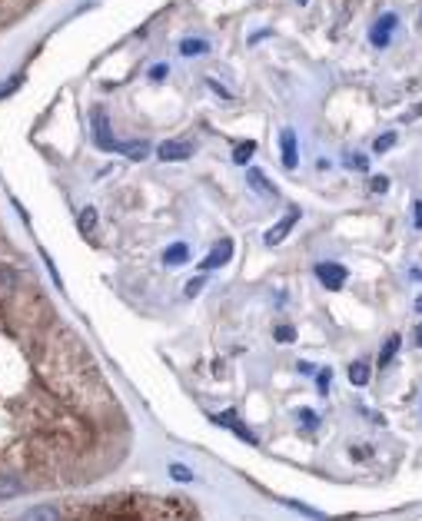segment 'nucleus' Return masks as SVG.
Returning <instances> with one entry per match:
<instances>
[{"instance_id":"nucleus-1","label":"nucleus","mask_w":422,"mask_h":521,"mask_svg":"<svg viewBox=\"0 0 422 521\" xmlns=\"http://www.w3.org/2000/svg\"><path fill=\"white\" fill-rule=\"evenodd\" d=\"M346 266L343 262H316V279L323 283V289H329V293H336V289H343V283H346Z\"/></svg>"},{"instance_id":"nucleus-2","label":"nucleus","mask_w":422,"mask_h":521,"mask_svg":"<svg viewBox=\"0 0 422 521\" xmlns=\"http://www.w3.org/2000/svg\"><path fill=\"white\" fill-rule=\"evenodd\" d=\"M156 156L163 163H180V160H190L193 156V143L190 140H163L156 146Z\"/></svg>"},{"instance_id":"nucleus-3","label":"nucleus","mask_w":422,"mask_h":521,"mask_svg":"<svg viewBox=\"0 0 422 521\" xmlns=\"http://www.w3.org/2000/svg\"><path fill=\"white\" fill-rule=\"evenodd\" d=\"M300 216H303L300 209H290V213H286V216H283L280 223H276V226H270L266 233H263V242H266V246H280L283 239H286V236L292 233V226L300 223Z\"/></svg>"},{"instance_id":"nucleus-4","label":"nucleus","mask_w":422,"mask_h":521,"mask_svg":"<svg viewBox=\"0 0 422 521\" xmlns=\"http://www.w3.org/2000/svg\"><path fill=\"white\" fill-rule=\"evenodd\" d=\"M396 23H399V17L396 13H382L376 23H372V30H369V44L372 47H389V37H392V30H396Z\"/></svg>"},{"instance_id":"nucleus-5","label":"nucleus","mask_w":422,"mask_h":521,"mask_svg":"<svg viewBox=\"0 0 422 521\" xmlns=\"http://www.w3.org/2000/svg\"><path fill=\"white\" fill-rule=\"evenodd\" d=\"M229 256H233V239H219L213 250L203 256V262H200V269L210 272V269H223L229 262Z\"/></svg>"},{"instance_id":"nucleus-6","label":"nucleus","mask_w":422,"mask_h":521,"mask_svg":"<svg viewBox=\"0 0 422 521\" xmlns=\"http://www.w3.org/2000/svg\"><path fill=\"white\" fill-rule=\"evenodd\" d=\"M280 160H283V166H286V170H296V166H300V146H296V130H290V127H286V130L280 133Z\"/></svg>"},{"instance_id":"nucleus-7","label":"nucleus","mask_w":422,"mask_h":521,"mask_svg":"<svg viewBox=\"0 0 422 521\" xmlns=\"http://www.w3.org/2000/svg\"><path fill=\"white\" fill-rule=\"evenodd\" d=\"M210 422H217V425H223V428H229V432H236L243 442H249V445H256V435L249 432L246 425L239 422V415L236 412H223V415H210Z\"/></svg>"},{"instance_id":"nucleus-8","label":"nucleus","mask_w":422,"mask_h":521,"mask_svg":"<svg viewBox=\"0 0 422 521\" xmlns=\"http://www.w3.org/2000/svg\"><path fill=\"white\" fill-rule=\"evenodd\" d=\"M93 140H97L100 150L117 153V140H113L107 130V113H103V110H93Z\"/></svg>"},{"instance_id":"nucleus-9","label":"nucleus","mask_w":422,"mask_h":521,"mask_svg":"<svg viewBox=\"0 0 422 521\" xmlns=\"http://www.w3.org/2000/svg\"><path fill=\"white\" fill-rule=\"evenodd\" d=\"M246 183H249V189H253V193H263L266 199H276V196H280V189L270 183V176L263 173V170H249V173H246Z\"/></svg>"},{"instance_id":"nucleus-10","label":"nucleus","mask_w":422,"mask_h":521,"mask_svg":"<svg viewBox=\"0 0 422 521\" xmlns=\"http://www.w3.org/2000/svg\"><path fill=\"white\" fill-rule=\"evenodd\" d=\"M21 521H60V508L57 505H33L21 515Z\"/></svg>"},{"instance_id":"nucleus-11","label":"nucleus","mask_w":422,"mask_h":521,"mask_svg":"<svg viewBox=\"0 0 422 521\" xmlns=\"http://www.w3.org/2000/svg\"><path fill=\"white\" fill-rule=\"evenodd\" d=\"M186 259H190V246H186V242H170V246L163 250V262H166V266H183Z\"/></svg>"},{"instance_id":"nucleus-12","label":"nucleus","mask_w":422,"mask_h":521,"mask_svg":"<svg viewBox=\"0 0 422 521\" xmlns=\"http://www.w3.org/2000/svg\"><path fill=\"white\" fill-rule=\"evenodd\" d=\"M97 223H100V213H97V206H84L80 213H76V229L84 233V236H90L93 229H97Z\"/></svg>"},{"instance_id":"nucleus-13","label":"nucleus","mask_w":422,"mask_h":521,"mask_svg":"<svg viewBox=\"0 0 422 521\" xmlns=\"http://www.w3.org/2000/svg\"><path fill=\"white\" fill-rule=\"evenodd\" d=\"M23 495V481L17 475H0V498H17Z\"/></svg>"},{"instance_id":"nucleus-14","label":"nucleus","mask_w":422,"mask_h":521,"mask_svg":"<svg viewBox=\"0 0 422 521\" xmlns=\"http://www.w3.org/2000/svg\"><path fill=\"white\" fill-rule=\"evenodd\" d=\"M117 153H127L130 160H147L150 156V143H117Z\"/></svg>"},{"instance_id":"nucleus-15","label":"nucleus","mask_w":422,"mask_h":521,"mask_svg":"<svg viewBox=\"0 0 422 521\" xmlns=\"http://www.w3.org/2000/svg\"><path fill=\"white\" fill-rule=\"evenodd\" d=\"M206 50H210V44L200 40V37H183V40H180V54L183 57H200V54H206Z\"/></svg>"},{"instance_id":"nucleus-16","label":"nucleus","mask_w":422,"mask_h":521,"mask_svg":"<svg viewBox=\"0 0 422 521\" xmlns=\"http://www.w3.org/2000/svg\"><path fill=\"white\" fill-rule=\"evenodd\" d=\"M399 346H402L399 336H389V339H386V346H382V352H379V365H382V369H386V365H389L396 356H399Z\"/></svg>"},{"instance_id":"nucleus-17","label":"nucleus","mask_w":422,"mask_h":521,"mask_svg":"<svg viewBox=\"0 0 422 521\" xmlns=\"http://www.w3.org/2000/svg\"><path fill=\"white\" fill-rule=\"evenodd\" d=\"M349 382H353L356 389L366 385V382H369V365H366V362H353V365H349Z\"/></svg>"},{"instance_id":"nucleus-18","label":"nucleus","mask_w":422,"mask_h":521,"mask_svg":"<svg viewBox=\"0 0 422 521\" xmlns=\"http://www.w3.org/2000/svg\"><path fill=\"white\" fill-rule=\"evenodd\" d=\"M253 153H256V143H253V140H243L236 150H233V163H236V166L249 163V156H253Z\"/></svg>"},{"instance_id":"nucleus-19","label":"nucleus","mask_w":422,"mask_h":521,"mask_svg":"<svg viewBox=\"0 0 422 521\" xmlns=\"http://www.w3.org/2000/svg\"><path fill=\"white\" fill-rule=\"evenodd\" d=\"M286 508L300 511V515H306V518H313V521H333V518H326L323 511H316V508H306L303 501H286Z\"/></svg>"},{"instance_id":"nucleus-20","label":"nucleus","mask_w":422,"mask_h":521,"mask_svg":"<svg viewBox=\"0 0 422 521\" xmlns=\"http://www.w3.org/2000/svg\"><path fill=\"white\" fill-rule=\"evenodd\" d=\"M369 160H372V156H366V153H349V156H343V163H346L349 170H369Z\"/></svg>"},{"instance_id":"nucleus-21","label":"nucleus","mask_w":422,"mask_h":521,"mask_svg":"<svg viewBox=\"0 0 422 521\" xmlns=\"http://www.w3.org/2000/svg\"><path fill=\"white\" fill-rule=\"evenodd\" d=\"M296 418L303 422V428H306V432H313L316 425H319V415H316L313 409H300V412H296Z\"/></svg>"},{"instance_id":"nucleus-22","label":"nucleus","mask_w":422,"mask_h":521,"mask_svg":"<svg viewBox=\"0 0 422 521\" xmlns=\"http://www.w3.org/2000/svg\"><path fill=\"white\" fill-rule=\"evenodd\" d=\"M396 146V130H389V133H382L376 143H372V150L376 153H386V150H392Z\"/></svg>"},{"instance_id":"nucleus-23","label":"nucleus","mask_w":422,"mask_h":521,"mask_svg":"<svg viewBox=\"0 0 422 521\" xmlns=\"http://www.w3.org/2000/svg\"><path fill=\"white\" fill-rule=\"evenodd\" d=\"M21 83H23V74H13L11 80H7V83H0V100H4V97H11V93H13L17 87H21Z\"/></svg>"},{"instance_id":"nucleus-24","label":"nucleus","mask_w":422,"mask_h":521,"mask_svg":"<svg viewBox=\"0 0 422 521\" xmlns=\"http://www.w3.org/2000/svg\"><path fill=\"white\" fill-rule=\"evenodd\" d=\"M40 256H44V266H47V272H50V279H54V286H57V289H64V279H60V272H57L54 259H50V252H40Z\"/></svg>"},{"instance_id":"nucleus-25","label":"nucleus","mask_w":422,"mask_h":521,"mask_svg":"<svg viewBox=\"0 0 422 521\" xmlns=\"http://www.w3.org/2000/svg\"><path fill=\"white\" fill-rule=\"evenodd\" d=\"M273 336H276V342H283V346H286V342H292V339H296V329H292V326H276V329H273Z\"/></svg>"},{"instance_id":"nucleus-26","label":"nucleus","mask_w":422,"mask_h":521,"mask_svg":"<svg viewBox=\"0 0 422 521\" xmlns=\"http://www.w3.org/2000/svg\"><path fill=\"white\" fill-rule=\"evenodd\" d=\"M170 478L173 481H193V472L186 465H170Z\"/></svg>"},{"instance_id":"nucleus-27","label":"nucleus","mask_w":422,"mask_h":521,"mask_svg":"<svg viewBox=\"0 0 422 521\" xmlns=\"http://www.w3.org/2000/svg\"><path fill=\"white\" fill-rule=\"evenodd\" d=\"M369 189H372V193H386V189H389V176H372V180H369Z\"/></svg>"},{"instance_id":"nucleus-28","label":"nucleus","mask_w":422,"mask_h":521,"mask_svg":"<svg viewBox=\"0 0 422 521\" xmlns=\"http://www.w3.org/2000/svg\"><path fill=\"white\" fill-rule=\"evenodd\" d=\"M412 226L422 229V199H416V203H412Z\"/></svg>"},{"instance_id":"nucleus-29","label":"nucleus","mask_w":422,"mask_h":521,"mask_svg":"<svg viewBox=\"0 0 422 521\" xmlns=\"http://www.w3.org/2000/svg\"><path fill=\"white\" fill-rule=\"evenodd\" d=\"M170 74V66L166 64H156V66H150V80H163V76Z\"/></svg>"},{"instance_id":"nucleus-30","label":"nucleus","mask_w":422,"mask_h":521,"mask_svg":"<svg viewBox=\"0 0 422 521\" xmlns=\"http://www.w3.org/2000/svg\"><path fill=\"white\" fill-rule=\"evenodd\" d=\"M200 289H203V279H193V283L186 286V295L193 299V295H200Z\"/></svg>"},{"instance_id":"nucleus-31","label":"nucleus","mask_w":422,"mask_h":521,"mask_svg":"<svg viewBox=\"0 0 422 521\" xmlns=\"http://www.w3.org/2000/svg\"><path fill=\"white\" fill-rule=\"evenodd\" d=\"M326 389H329V372L323 369L319 372V392H326Z\"/></svg>"},{"instance_id":"nucleus-32","label":"nucleus","mask_w":422,"mask_h":521,"mask_svg":"<svg viewBox=\"0 0 422 521\" xmlns=\"http://www.w3.org/2000/svg\"><path fill=\"white\" fill-rule=\"evenodd\" d=\"M300 372H303V375H316V365H309V362H300Z\"/></svg>"},{"instance_id":"nucleus-33","label":"nucleus","mask_w":422,"mask_h":521,"mask_svg":"<svg viewBox=\"0 0 422 521\" xmlns=\"http://www.w3.org/2000/svg\"><path fill=\"white\" fill-rule=\"evenodd\" d=\"M416 346L422 349V322H419V326H416Z\"/></svg>"},{"instance_id":"nucleus-34","label":"nucleus","mask_w":422,"mask_h":521,"mask_svg":"<svg viewBox=\"0 0 422 521\" xmlns=\"http://www.w3.org/2000/svg\"><path fill=\"white\" fill-rule=\"evenodd\" d=\"M416 312L422 315V295H416Z\"/></svg>"},{"instance_id":"nucleus-35","label":"nucleus","mask_w":422,"mask_h":521,"mask_svg":"<svg viewBox=\"0 0 422 521\" xmlns=\"http://www.w3.org/2000/svg\"><path fill=\"white\" fill-rule=\"evenodd\" d=\"M419 30H422V13H419Z\"/></svg>"},{"instance_id":"nucleus-36","label":"nucleus","mask_w":422,"mask_h":521,"mask_svg":"<svg viewBox=\"0 0 422 521\" xmlns=\"http://www.w3.org/2000/svg\"><path fill=\"white\" fill-rule=\"evenodd\" d=\"M296 4H309V0H296Z\"/></svg>"}]
</instances>
